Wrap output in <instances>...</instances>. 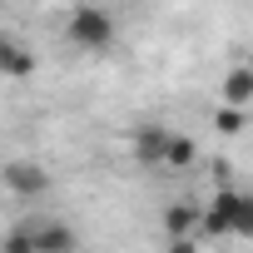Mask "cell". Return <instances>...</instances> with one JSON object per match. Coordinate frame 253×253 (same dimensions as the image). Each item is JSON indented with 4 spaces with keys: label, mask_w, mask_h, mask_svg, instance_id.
<instances>
[{
    "label": "cell",
    "mask_w": 253,
    "mask_h": 253,
    "mask_svg": "<svg viewBox=\"0 0 253 253\" xmlns=\"http://www.w3.org/2000/svg\"><path fill=\"white\" fill-rule=\"evenodd\" d=\"M0 75L5 80H30L35 75V50L10 30H0Z\"/></svg>",
    "instance_id": "277c9868"
},
{
    "label": "cell",
    "mask_w": 253,
    "mask_h": 253,
    "mask_svg": "<svg viewBox=\"0 0 253 253\" xmlns=\"http://www.w3.org/2000/svg\"><path fill=\"white\" fill-rule=\"evenodd\" d=\"M194 228H204V209L199 204H169L164 209V233L169 238H194Z\"/></svg>",
    "instance_id": "8992f818"
},
{
    "label": "cell",
    "mask_w": 253,
    "mask_h": 253,
    "mask_svg": "<svg viewBox=\"0 0 253 253\" xmlns=\"http://www.w3.org/2000/svg\"><path fill=\"white\" fill-rule=\"evenodd\" d=\"M169 253H199L194 238H169Z\"/></svg>",
    "instance_id": "4fadbf2b"
},
{
    "label": "cell",
    "mask_w": 253,
    "mask_h": 253,
    "mask_svg": "<svg viewBox=\"0 0 253 253\" xmlns=\"http://www.w3.org/2000/svg\"><path fill=\"white\" fill-rule=\"evenodd\" d=\"M213 129H218V134H238V129H243V109L223 104V109L213 114Z\"/></svg>",
    "instance_id": "8fae6325"
},
{
    "label": "cell",
    "mask_w": 253,
    "mask_h": 253,
    "mask_svg": "<svg viewBox=\"0 0 253 253\" xmlns=\"http://www.w3.org/2000/svg\"><path fill=\"white\" fill-rule=\"evenodd\" d=\"M0 253H40V243H35V218H20L5 238H0Z\"/></svg>",
    "instance_id": "9c48e42d"
},
{
    "label": "cell",
    "mask_w": 253,
    "mask_h": 253,
    "mask_svg": "<svg viewBox=\"0 0 253 253\" xmlns=\"http://www.w3.org/2000/svg\"><path fill=\"white\" fill-rule=\"evenodd\" d=\"M223 104H233V109L253 104V65H233L223 75Z\"/></svg>",
    "instance_id": "ba28073f"
},
{
    "label": "cell",
    "mask_w": 253,
    "mask_h": 253,
    "mask_svg": "<svg viewBox=\"0 0 253 253\" xmlns=\"http://www.w3.org/2000/svg\"><path fill=\"white\" fill-rule=\"evenodd\" d=\"M169 129L164 124H139L134 129V159L144 164V169H154V164H164V154H169Z\"/></svg>",
    "instance_id": "5b68a950"
},
{
    "label": "cell",
    "mask_w": 253,
    "mask_h": 253,
    "mask_svg": "<svg viewBox=\"0 0 253 253\" xmlns=\"http://www.w3.org/2000/svg\"><path fill=\"white\" fill-rule=\"evenodd\" d=\"M199 159V149H194V139H184V134H174L169 139V154H164V164H174V169H189Z\"/></svg>",
    "instance_id": "30bf717a"
},
{
    "label": "cell",
    "mask_w": 253,
    "mask_h": 253,
    "mask_svg": "<svg viewBox=\"0 0 253 253\" xmlns=\"http://www.w3.org/2000/svg\"><path fill=\"white\" fill-rule=\"evenodd\" d=\"M65 30H70V40L80 50H109L114 45V20L99 5H75L70 20H65Z\"/></svg>",
    "instance_id": "6da1fadb"
},
{
    "label": "cell",
    "mask_w": 253,
    "mask_h": 253,
    "mask_svg": "<svg viewBox=\"0 0 253 253\" xmlns=\"http://www.w3.org/2000/svg\"><path fill=\"white\" fill-rule=\"evenodd\" d=\"M0 184H5L15 199H40L50 189V169L35 164V159H10L5 169H0Z\"/></svg>",
    "instance_id": "3957f363"
},
{
    "label": "cell",
    "mask_w": 253,
    "mask_h": 253,
    "mask_svg": "<svg viewBox=\"0 0 253 253\" xmlns=\"http://www.w3.org/2000/svg\"><path fill=\"white\" fill-rule=\"evenodd\" d=\"M35 243H40V253H70L75 248V233L60 218H35Z\"/></svg>",
    "instance_id": "52a82bcc"
},
{
    "label": "cell",
    "mask_w": 253,
    "mask_h": 253,
    "mask_svg": "<svg viewBox=\"0 0 253 253\" xmlns=\"http://www.w3.org/2000/svg\"><path fill=\"white\" fill-rule=\"evenodd\" d=\"M233 238H253V194H243V209H238V233Z\"/></svg>",
    "instance_id": "7c38bea8"
},
{
    "label": "cell",
    "mask_w": 253,
    "mask_h": 253,
    "mask_svg": "<svg viewBox=\"0 0 253 253\" xmlns=\"http://www.w3.org/2000/svg\"><path fill=\"white\" fill-rule=\"evenodd\" d=\"M238 209H243V189H218V194L204 204V233L233 238V233H238Z\"/></svg>",
    "instance_id": "7a4b0ae2"
}]
</instances>
